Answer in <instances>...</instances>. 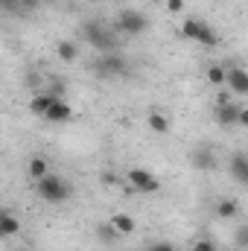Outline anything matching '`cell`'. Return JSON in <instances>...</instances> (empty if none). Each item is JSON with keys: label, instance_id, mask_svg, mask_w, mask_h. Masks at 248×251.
Here are the masks:
<instances>
[{"label": "cell", "instance_id": "83f0119b", "mask_svg": "<svg viewBox=\"0 0 248 251\" xmlns=\"http://www.w3.org/2000/svg\"><path fill=\"white\" fill-rule=\"evenodd\" d=\"M240 126H246L248 128V108H243V114H240Z\"/></svg>", "mask_w": 248, "mask_h": 251}, {"label": "cell", "instance_id": "9a60e30c", "mask_svg": "<svg viewBox=\"0 0 248 251\" xmlns=\"http://www.w3.org/2000/svg\"><path fill=\"white\" fill-rule=\"evenodd\" d=\"M56 56H59L62 62H67V64L76 62V59H79V44L64 38V41H59V44H56Z\"/></svg>", "mask_w": 248, "mask_h": 251}, {"label": "cell", "instance_id": "5bb4252c", "mask_svg": "<svg viewBox=\"0 0 248 251\" xmlns=\"http://www.w3.org/2000/svg\"><path fill=\"white\" fill-rule=\"evenodd\" d=\"M21 234V222L15 219V213H9V210H3V216H0V237H18Z\"/></svg>", "mask_w": 248, "mask_h": 251}, {"label": "cell", "instance_id": "ac0fdd59", "mask_svg": "<svg viewBox=\"0 0 248 251\" xmlns=\"http://www.w3.org/2000/svg\"><path fill=\"white\" fill-rule=\"evenodd\" d=\"M97 237H99V243H102V246H114L123 234H120L111 222H105V225H99V228H97Z\"/></svg>", "mask_w": 248, "mask_h": 251}, {"label": "cell", "instance_id": "6da1fadb", "mask_svg": "<svg viewBox=\"0 0 248 251\" xmlns=\"http://www.w3.org/2000/svg\"><path fill=\"white\" fill-rule=\"evenodd\" d=\"M79 35H82V41H88L97 53H117V47H120V41H117V26H108V24H102V21H85L82 26H79Z\"/></svg>", "mask_w": 248, "mask_h": 251}, {"label": "cell", "instance_id": "30bf717a", "mask_svg": "<svg viewBox=\"0 0 248 251\" xmlns=\"http://www.w3.org/2000/svg\"><path fill=\"white\" fill-rule=\"evenodd\" d=\"M44 120H47V123H53V126L70 123V120H73V108H70V102H67L64 97H62V100H56V102H53V108L44 114Z\"/></svg>", "mask_w": 248, "mask_h": 251}, {"label": "cell", "instance_id": "8992f818", "mask_svg": "<svg viewBox=\"0 0 248 251\" xmlns=\"http://www.w3.org/2000/svg\"><path fill=\"white\" fill-rule=\"evenodd\" d=\"M240 114H243V105H240V102H231L228 97H219V100H216V111H213V117H216V123L222 126V128L240 126Z\"/></svg>", "mask_w": 248, "mask_h": 251}, {"label": "cell", "instance_id": "44dd1931", "mask_svg": "<svg viewBox=\"0 0 248 251\" xmlns=\"http://www.w3.org/2000/svg\"><path fill=\"white\" fill-rule=\"evenodd\" d=\"M0 6H3L6 15H24V6L18 0H0Z\"/></svg>", "mask_w": 248, "mask_h": 251}, {"label": "cell", "instance_id": "f1b7e54d", "mask_svg": "<svg viewBox=\"0 0 248 251\" xmlns=\"http://www.w3.org/2000/svg\"><path fill=\"white\" fill-rule=\"evenodd\" d=\"M152 3H167V0H152Z\"/></svg>", "mask_w": 248, "mask_h": 251}, {"label": "cell", "instance_id": "cb8c5ba5", "mask_svg": "<svg viewBox=\"0 0 248 251\" xmlns=\"http://www.w3.org/2000/svg\"><path fill=\"white\" fill-rule=\"evenodd\" d=\"M53 97H62V91H64V82H59V76H53V82H50V88H47Z\"/></svg>", "mask_w": 248, "mask_h": 251}, {"label": "cell", "instance_id": "7402d4cb", "mask_svg": "<svg viewBox=\"0 0 248 251\" xmlns=\"http://www.w3.org/2000/svg\"><path fill=\"white\" fill-rule=\"evenodd\" d=\"M234 243H237L240 249H248V225H240V228L234 231Z\"/></svg>", "mask_w": 248, "mask_h": 251}, {"label": "cell", "instance_id": "9c48e42d", "mask_svg": "<svg viewBox=\"0 0 248 251\" xmlns=\"http://www.w3.org/2000/svg\"><path fill=\"white\" fill-rule=\"evenodd\" d=\"M228 170H231V178L237 184L248 187V155L246 152H234L231 161H228Z\"/></svg>", "mask_w": 248, "mask_h": 251}, {"label": "cell", "instance_id": "e0dca14e", "mask_svg": "<svg viewBox=\"0 0 248 251\" xmlns=\"http://www.w3.org/2000/svg\"><path fill=\"white\" fill-rule=\"evenodd\" d=\"M146 126H149L155 134H167V131H170V117L161 114V111H152V114L146 117Z\"/></svg>", "mask_w": 248, "mask_h": 251}, {"label": "cell", "instance_id": "7c38bea8", "mask_svg": "<svg viewBox=\"0 0 248 251\" xmlns=\"http://www.w3.org/2000/svg\"><path fill=\"white\" fill-rule=\"evenodd\" d=\"M56 100H62V97H53L50 91H44V94H35V97L29 100V111H32V114H38V117H44V114L53 108V102H56Z\"/></svg>", "mask_w": 248, "mask_h": 251}, {"label": "cell", "instance_id": "52a82bcc", "mask_svg": "<svg viewBox=\"0 0 248 251\" xmlns=\"http://www.w3.org/2000/svg\"><path fill=\"white\" fill-rule=\"evenodd\" d=\"M125 178H128V184L137 190L140 196H149V193H158V190H161V181H158L149 170H143V167L128 170V173H125Z\"/></svg>", "mask_w": 248, "mask_h": 251}, {"label": "cell", "instance_id": "d4e9b609", "mask_svg": "<svg viewBox=\"0 0 248 251\" xmlns=\"http://www.w3.org/2000/svg\"><path fill=\"white\" fill-rule=\"evenodd\" d=\"M164 6H167V12H173V15H178V12L184 9V0H167Z\"/></svg>", "mask_w": 248, "mask_h": 251}, {"label": "cell", "instance_id": "f546056e", "mask_svg": "<svg viewBox=\"0 0 248 251\" xmlns=\"http://www.w3.org/2000/svg\"><path fill=\"white\" fill-rule=\"evenodd\" d=\"M88 3H102V0H88Z\"/></svg>", "mask_w": 248, "mask_h": 251}, {"label": "cell", "instance_id": "4316f807", "mask_svg": "<svg viewBox=\"0 0 248 251\" xmlns=\"http://www.w3.org/2000/svg\"><path fill=\"white\" fill-rule=\"evenodd\" d=\"M146 251H175V249H173L170 243H155V246H149Z\"/></svg>", "mask_w": 248, "mask_h": 251}, {"label": "cell", "instance_id": "d6986e66", "mask_svg": "<svg viewBox=\"0 0 248 251\" xmlns=\"http://www.w3.org/2000/svg\"><path fill=\"white\" fill-rule=\"evenodd\" d=\"M108 222H111V225H114V228H117V231H120L123 237H125V234H131V231H134V219H131L128 213H114V216H111Z\"/></svg>", "mask_w": 248, "mask_h": 251}, {"label": "cell", "instance_id": "ffe728a7", "mask_svg": "<svg viewBox=\"0 0 248 251\" xmlns=\"http://www.w3.org/2000/svg\"><path fill=\"white\" fill-rule=\"evenodd\" d=\"M207 82L210 85H228V70L222 64H210L207 67Z\"/></svg>", "mask_w": 248, "mask_h": 251}, {"label": "cell", "instance_id": "484cf974", "mask_svg": "<svg viewBox=\"0 0 248 251\" xmlns=\"http://www.w3.org/2000/svg\"><path fill=\"white\" fill-rule=\"evenodd\" d=\"M18 3H21V6H24V12H35V9H38V3H41V0H18Z\"/></svg>", "mask_w": 248, "mask_h": 251}, {"label": "cell", "instance_id": "ba28073f", "mask_svg": "<svg viewBox=\"0 0 248 251\" xmlns=\"http://www.w3.org/2000/svg\"><path fill=\"white\" fill-rule=\"evenodd\" d=\"M190 164H193L198 173H213V170L219 167V161H216V152H213V146H207V143H201V146H196V149H193V155H190Z\"/></svg>", "mask_w": 248, "mask_h": 251}, {"label": "cell", "instance_id": "277c9868", "mask_svg": "<svg viewBox=\"0 0 248 251\" xmlns=\"http://www.w3.org/2000/svg\"><path fill=\"white\" fill-rule=\"evenodd\" d=\"M181 35H184L187 41L201 44V47H216V32H213V26H207L204 21L187 18L184 24H181Z\"/></svg>", "mask_w": 248, "mask_h": 251}, {"label": "cell", "instance_id": "5b68a950", "mask_svg": "<svg viewBox=\"0 0 248 251\" xmlns=\"http://www.w3.org/2000/svg\"><path fill=\"white\" fill-rule=\"evenodd\" d=\"M114 26H117V32H123V35H143V32L149 29V18H146L143 12H137V9H123V12L117 15Z\"/></svg>", "mask_w": 248, "mask_h": 251}, {"label": "cell", "instance_id": "3957f363", "mask_svg": "<svg viewBox=\"0 0 248 251\" xmlns=\"http://www.w3.org/2000/svg\"><path fill=\"white\" fill-rule=\"evenodd\" d=\"M99 79H123L125 73H128V62H125V56L120 53H102L94 67H91Z\"/></svg>", "mask_w": 248, "mask_h": 251}, {"label": "cell", "instance_id": "603a6c76", "mask_svg": "<svg viewBox=\"0 0 248 251\" xmlns=\"http://www.w3.org/2000/svg\"><path fill=\"white\" fill-rule=\"evenodd\" d=\"M193 251H216V243L213 240H196L193 243Z\"/></svg>", "mask_w": 248, "mask_h": 251}, {"label": "cell", "instance_id": "4fadbf2b", "mask_svg": "<svg viewBox=\"0 0 248 251\" xmlns=\"http://www.w3.org/2000/svg\"><path fill=\"white\" fill-rule=\"evenodd\" d=\"M26 176H29L32 181L47 178V176H50V164H47V158H29V164H26Z\"/></svg>", "mask_w": 248, "mask_h": 251}, {"label": "cell", "instance_id": "2e32d148", "mask_svg": "<svg viewBox=\"0 0 248 251\" xmlns=\"http://www.w3.org/2000/svg\"><path fill=\"white\" fill-rule=\"evenodd\" d=\"M216 216L219 219H237L240 216V201L237 199H222L216 204Z\"/></svg>", "mask_w": 248, "mask_h": 251}, {"label": "cell", "instance_id": "7a4b0ae2", "mask_svg": "<svg viewBox=\"0 0 248 251\" xmlns=\"http://www.w3.org/2000/svg\"><path fill=\"white\" fill-rule=\"evenodd\" d=\"M35 190H38V196L44 199V201H50V204H62L67 201L70 196H73V187L64 181L62 176H47V178H41V181H35Z\"/></svg>", "mask_w": 248, "mask_h": 251}, {"label": "cell", "instance_id": "4dcf8cb0", "mask_svg": "<svg viewBox=\"0 0 248 251\" xmlns=\"http://www.w3.org/2000/svg\"><path fill=\"white\" fill-rule=\"evenodd\" d=\"M41 3H44V0H41Z\"/></svg>", "mask_w": 248, "mask_h": 251}, {"label": "cell", "instance_id": "8fae6325", "mask_svg": "<svg viewBox=\"0 0 248 251\" xmlns=\"http://www.w3.org/2000/svg\"><path fill=\"white\" fill-rule=\"evenodd\" d=\"M228 88L234 97H248V70L246 67H231L228 70Z\"/></svg>", "mask_w": 248, "mask_h": 251}]
</instances>
